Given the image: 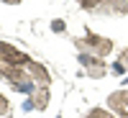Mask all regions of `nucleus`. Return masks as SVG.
<instances>
[{
	"instance_id": "obj_10",
	"label": "nucleus",
	"mask_w": 128,
	"mask_h": 118,
	"mask_svg": "<svg viewBox=\"0 0 128 118\" xmlns=\"http://www.w3.org/2000/svg\"><path fill=\"white\" fill-rule=\"evenodd\" d=\"M80 5H82L84 10H92V13H95V10L102 5V0H80Z\"/></svg>"
},
{
	"instance_id": "obj_14",
	"label": "nucleus",
	"mask_w": 128,
	"mask_h": 118,
	"mask_svg": "<svg viewBox=\"0 0 128 118\" xmlns=\"http://www.w3.org/2000/svg\"><path fill=\"white\" fill-rule=\"evenodd\" d=\"M110 69H113L115 74H123V72H126V67H123L120 62H113V67H110Z\"/></svg>"
},
{
	"instance_id": "obj_9",
	"label": "nucleus",
	"mask_w": 128,
	"mask_h": 118,
	"mask_svg": "<svg viewBox=\"0 0 128 118\" xmlns=\"http://www.w3.org/2000/svg\"><path fill=\"white\" fill-rule=\"evenodd\" d=\"M87 118H113V113L105 110V108H92V110L87 113Z\"/></svg>"
},
{
	"instance_id": "obj_13",
	"label": "nucleus",
	"mask_w": 128,
	"mask_h": 118,
	"mask_svg": "<svg viewBox=\"0 0 128 118\" xmlns=\"http://www.w3.org/2000/svg\"><path fill=\"white\" fill-rule=\"evenodd\" d=\"M51 28H54L56 34H62V31L67 28V23H64V21H54V23H51Z\"/></svg>"
},
{
	"instance_id": "obj_3",
	"label": "nucleus",
	"mask_w": 128,
	"mask_h": 118,
	"mask_svg": "<svg viewBox=\"0 0 128 118\" xmlns=\"http://www.w3.org/2000/svg\"><path fill=\"white\" fill-rule=\"evenodd\" d=\"M0 62H5L8 67H26V64H28L31 59H28V54L18 51L16 46L3 44V41H0Z\"/></svg>"
},
{
	"instance_id": "obj_15",
	"label": "nucleus",
	"mask_w": 128,
	"mask_h": 118,
	"mask_svg": "<svg viewBox=\"0 0 128 118\" xmlns=\"http://www.w3.org/2000/svg\"><path fill=\"white\" fill-rule=\"evenodd\" d=\"M5 3H10V5H18V3H20V0H5Z\"/></svg>"
},
{
	"instance_id": "obj_2",
	"label": "nucleus",
	"mask_w": 128,
	"mask_h": 118,
	"mask_svg": "<svg viewBox=\"0 0 128 118\" xmlns=\"http://www.w3.org/2000/svg\"><path fill=\"white\" fill-rule=\"evenodd\" d=\"M74 44H77V49H80V54H84V51H87V54H95V57H105V54H110L113 51V41L110 39H100L98 34H90L84 36V39H77L74 41Z\"/></svg>"
},
{
	"instance_id": "obj_7",
	"label": "nucleus",
	"mask_w": 128,
	"mask_h": 118,
	"mask_svg": "<svg viewBox=\"0 0 128 118\" xmlns=\"http://www.w3.org/2000/svg\"><path fill=\"white\" fill-rule=\"evenodd\" d=\"M95 13H100V16H105V13L126 16V13H128V3H126V0H102V5L95 10Z\"/></svg>"
},
{
	"instance_id": "obj_6",
	"label": "nucleus",
	"mask_w": 128,
	"mask_h": 118,
	"mask_svg": "<svg viewBox=\"0 0 128 118\" xmlns=\"http://www.w3.org/2000/svg\"><path fill=\"white\" fill-rule=\"evenodd\" d=\"M46 105H49V90H46V87H38V90L23 103V110H44Z\"/></svg>"
},
{
	"instance_id": "obj_4",
	"label": "nucleus",
	"mask_w": 128,
	"mask_h": 118,
	"mask_svg": "<svg viewBox=\"0 0 128 118\" xmlns=\"http://www.w3.org/2000/svg\"><path fill=\"white\" fill-rule=\"evenodd\" d=\"M80 62L84 64L87 74H90V77H95V80H100V77L108 74V64H105L100 57H95V54H80Z\"/></svg>"
},
{
	"instance_id": "obj_12",
	"label": "nucleus",
	"mask_w": 128,
	"mask_h": 118,
	"mask_svg": "<svg viewBox=\"0 0 128 118\" xmlns=\"http://www.w3.org/2000/svg\"><path fill=\"white\" fill-rule=\"evenodd\" d=\"M118 62L123 64V67H126V72H128V46H126V49L120 51V57H118Z\"/></svg>"
},
{
	"instance_id": "obj_1",
	"label": "nucleus",
	"mask_w": 128,
	"mask_h": 118,
	"mask_svg": "<svg viewBox=\"0 0 128 118\" xmlns=\"http://www.w3.org/2000/svg\"><path fill=\"white\" fill-rule=\"evenodd\" d=\"M0 77L18 92H26V95L34 92V80H31V74L23 67H3L0 69Z\"/></svg>"
},
{
	"instance_id": "obj_5",
	"label": "nucleus",
	"mask_w": 128,
	"mask_h": 118,
	"mask_svg": "<svg viewBox=\"0 0 128 118\" xmlns=\"http://www.w3.org/2000/svg\"><path fill=\"white\" fill-rule=\"evenodd\" d=\"M108 110L115 113V115H123L128 118V92L126 90H118L108 98Z\"/></svg>"
},
{
	"instance_id": "obj_8",
	"label": "nucleus",
	"mask_w": 128,
	"mask_h": 118,
	"mask_svg": "<svg viewBox=\"0 0 128 118\" xmlns=\"http://www.w3.org/2000/svg\"><path fill=\"white\" fill-rule=\"evenodd\" d=\"M26 67H28V74H31V80H34V82H38L41 87H46V85L51 82V74L46 72V67H44V64H36V62H28Z\"/></svg>"
},
{
	"instance_id": "obj_11",
	"label": "nucleus",
	"mask_w": 128,
	"mask_h": 118,
	"mask_svg": "<svg viewBox=\"0 0 128 118\" xmlns=\"http://www.w3.org/2000/svg\"><path fill=\"white\" fill-rule=\"evenodd\" d=\"M3 115H10V103L0 95V118H3Z\"/></svg>"
}]
</instances>
